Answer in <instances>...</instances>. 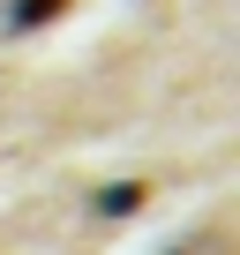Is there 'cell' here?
<instances>
[{"instance_id":"cell-1","label":"cell","mask_w":240,"mask_h":255,"mask_svg":"<svg viewBox=\"0 0 240 255\" xmlns=\"http://www.w3.org/2000/svg\"><path fill=\"white\" fill-rule=\"evenodd\" d=\"M75 8V0H8V23L15 30H45V23H60Z\"/></svg>"},{"instance_id":"cell-2","label":"cell","mask_w":240,"mask_h":255,"mask_svg":"<svg viewBox=\"0 0 240 255\" xmlns=\"http://www.w3.org/2000/svg\"><path fill=\"white\" fill-rule=\"evenodd\" d=\"M143 195H150L143 180H128V188H105V195H98V210H105V218H128V210H143Z\"/></svg>"}]
</instances>
